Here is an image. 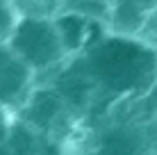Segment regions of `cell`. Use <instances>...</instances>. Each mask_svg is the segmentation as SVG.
Wrapping results in <instances>:
<instances>
[{"label":"cell","instance_id":"4fadbf2b","mask_svg":"<svg viewBox=\"0 0 157 155\" xmlns=\"http://www.w3.org/2000/svg\"><path fill=\"white\" fill-rule=\"evenodd\" d=\"M150 155H157V151H153V153H150Z\"/></svg>","mask_w":157,"mask_h":155},{"label":"cell","instance_id":"8992f818","mask_svg":"<svg viewBox=\"0 0 157 155\" xmlns=\"http://www.w3.org/2000/svg\"><path fill=\"white\" fill-rule=\"evenodd\" d=\"M34 84L36 76L9 50L7 44H0V110L14 116L28 100Z\"/></svg>","mask_w":157,"mask_h":155},{"label":"cell","instance_id":"52a82bcc","mask_svg":"<svg viewBox=\"0 0 157 155\" xmlns=\"http://www.w3.org/2000/svg\"><path fill=\"white\" fill-rule=\"evenodd\" d=\"M52 25H55V32L66 57L84 55L91 46L98 44L109 32L105 23L84 18V16H78L73 12H57L52 16Z\"/></svg>","mask_w":157,"mask_h":155},{"label":"cell","instance_id":"5bb4252c","mask_svg":"<svg viewBox=\"0 0 157 155\" xmlns=\"http://www.w3.org/2000/svg\"><path fill=\"white\" fill-rule=\"evenodd\" d=\"M155 151H157V144H155Z\"/></svg>","mask_w":157,"mask_h":155},{"label":"cell","instance_id":"7a4b0ae2","mask_svg":"<svg viewBox=\"0 0 157 155\" xmlns=\"http://www.w3.org/2000/svg\"><path fill=\"white\" fill-rule=\"evenodd\" d=\"M5 44L36 76V82L50 76L64 60H68L62 50L52 18L18 16Z\"/></svg>","mask_w":157,"mask_h":155},{"label":"cell","instance_id":"6da1fadb","mask_svg":"<svg viewBox=\"0 0 157 155\" xmlns=\"http://www.w3.org/2000/svg\"><path fill=\"white\" fill-rule=\"evenodd\" d=\"M80 57L105 112H112L114 105L141 100L157 80V48L141 37L107 32Z\"/></svg>","mask_w":157,"mask_h":155},{"label":"cell","instance_id":"30bf717a","mask_svg":"<svg viewBox=\"0 0 157 155\" xmlns=\"http://www.w3.org/2000/svg\"><path fill=\"white\" fill-rule=\"evenodd\" d=\"M18 16L32 18H52L59 12V0H12Z\"/></svg>","mask_w":157,"mask_h":155},{"label":"cell","instance_id":"8fae6325","mask_svg":"<svg viewBox=\"0 0 157 155\" xmlns=\"http://www.w3.org/2000/svg\"><path fill=\"white\" fill-rule=\"evenodd\" d=\"M16 18H18V14H16V9H14V2L12 0H0V44L7 41Z\"/></svg>","mask_w":157,"mask_h":155},{"label":"cell","instance_id":"7c38bea8","mask_svg":"<svg viewBox=\"0 0 157 155\" xmlns=\"http://www.w3.org/2000/svg\"><path fill=\"white\" fill-rule=\"evenodd\" d=\"M9 121H12V116H9L5 110H0V144L5 141V137H7V128H9Z\"/></svg>","mask_w":157,"mask_h":155},{"label":"cell","instance_id":"277c9868","mask_svg":"<svg viewBox=\"0 0 157 155\" xmlns=\"http://www.w3.org/2000/svg\"><path fill=\"white\" fill-rule=\"evenodd\" d=\"M39 82H46L55 89L75 119L91 114L98 105V89L80 55L64 60L50 76H46V80H39Z\"/></svg>","mask_w":157,"mask_h":155},{"label":"cell","instance_id":"ba28073f","mask_svg":"<svg viewBox=\"0 0 157 155\" xmlns=\"http://www.w3.org/2000/svg\"><path fill=\"white\" fill-rule=\"evenodd\" d=\"M157 7V0H109V21L107 28L116 34L139 37L146 18Z\"/></svg>","mask_w":157,"mask_h":155},{"label":"cell","instance_id":"3957f363","mask_svg":"<svg viewBox=\"0 0 157 155\" xmlns=\"http://www.w3.org/2000/svg\"><path fill=\"white\" fill-rule=\"evenodd\" d=\"M14 116L52 141H62V135L71 128V121H78L66 110V105L59 98V94L46 82L34 84L28 100L23 103V107Z\"/></svg>","mask_w":157,"mask_h":155},{"label":"cell","instance_id":"9c48e42d","mask_svg":"<svg viewBox=\"0 0 157 155\" xmlns=\"http://www.w3.org/2000/svg\"><path fill=\"white\" fill-rule=\"evenodd\" d=\"M59 12H73L91 21L107 25L109 21V0H59Z\"/></svg>","mask_w":157,"mask_h":155},{"label":"cell","instance_id":"5b68a950","mask_svg":"<svg viewBox=\"0 0 157 155\" xmlns=\"http://www.w3.org/2000/svg\"><path fill=\"white\" fill-rule=\"evenodd\" d=\"M153 128L130 112L128 116H112L105 121L94 139V155H150Z\"/></svg>","mask_w":157,"mask_h":155}]
</instances>
